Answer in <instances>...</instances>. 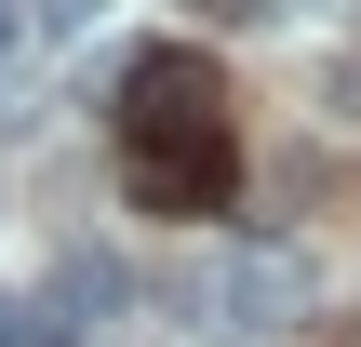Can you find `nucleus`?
<instances>
[{
  "label": "nucleus",
  "instance_id": "7ed1b4c3",
  "mask_svg": "<svg viewBox=\"0 0 361 347\" xmlns=\"http://www.w3.org/2000/svg\"><path fill=\"white\" fill-rule=\"evenodd\" d=\"M54 294H67L80 321H107V308H121V267H107V254H54Z\"/></svg>",
  "mask_w": 361,
  "mask_h": 347
},
{
  "label": "nucleus",
  "instance_id": "f257e3e1",
  "mask_svg": "<svg viewBox=\"0 0 361 347\" xmlns=\"http://www.w3.org/2000/svg\"><path fill=\"white\" fill-rule=\"evenodd\" d=\"M201 321H214V334H241V347L295 334V321H308V267H295L281 241H241V254H214V267H201Z\"/></svg>",
  "mask_w": 361,
  "mask_h": 347
},
{
  "label": "nucleus",
  "instance_id": "f03ea898",
  "mask_svg": "<svg viewBox=\"0 0 361 347\" xmlns=\"http://www.w3.org/2000/svg\"><path fill=\"white\" fill-rule=\"evenodd\" d=\"M228 174H241L228 120H201V134H134V201H147V214H228Z\"/></svg>",
  "mask_w": 361,
  "mask_h": 347
},
{
  "label": "nucleus",
  "instance_id": "20e7f679",
  "mask_svg": "<svg viewBox=\"0 0 361 347\" xmlns=\"http://www.w3.org/2000/svg\"><path fill=\"white\" fill-rule=\"evenodd\" d=\"M13 40H27V0H0V67H13Z\"/></svg>",
  "mask_w": 361,
  "mask_h": 347
}]
</instances>
